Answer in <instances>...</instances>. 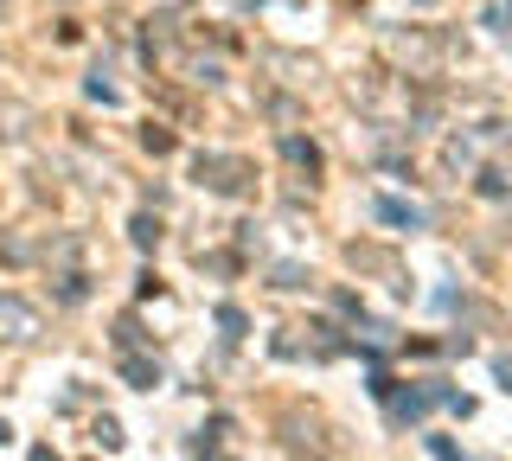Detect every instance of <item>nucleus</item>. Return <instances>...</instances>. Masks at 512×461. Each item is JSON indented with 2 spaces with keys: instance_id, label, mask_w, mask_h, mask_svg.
Returning <instances> with one entry per match:
<instances>
[{
  "instance_id": "1",
  "label": "nucleus",
  "mask_w": 512,
  "mask_h": 461,
  "mask_svg": "<svg viewBox=\"0 0 512 461\" xmlns=\"http://www.w3.org/2000/svg\"><path fill=\"white\" fill-rule=\"evenodd\" d=\"M0 333H7V340H32V333H39V308L20 301V295H0Z\"/></svg>"
},
{
  "instance_id": "2",
  "label": "nucleus",
  "mask_w": 512,
  "mask_h": 461,
  "mask_svg": "<svg viewBox=\"0 0 512 461\" xmlns=\"http://www.w3.org/2000/svg\"><path fill=\"white\" fill-rule=\"evenodd\" d=\"M199 180H212L218 193H237V186H244L237 180V161H199Z\"/></svg>"
},
{
  "instance_id": "3",
  "label": "nucleus",
  "mask_w": 512,
  "mask_h": 461,
  "mask_svg": "<svg viewBox=\"0 0 512 461\" xmlns=\"http://www.w3.org/2000/svg\"><path fill=\"white\" fill-rule=\"evenodd\" d=\"M378 218H384V225H416V212H410V205H397V199H384Z\"/></svg>"
},
{
  "instance_id": "4",
  "label": "nucleus",
  "mask_w": 512,
  "mask_h": 461,
  "mask_svg": "<svg viewBox=\"0 0 512 461\" xmlns=\"http://www.w3.org/2000/svg\"><path fill=\"white\" fill-rule=\"evenodd\" d=\"M135 244H141V250L160 244V225H154V218H135Z\"/></svg>"
},
{
  "instance_id": "5",
  "label": "nucleus",
  "mask_w": 512,
  "mask_h": 461,
  "mask_svg": "<svg viewBox=\"0 0 512 461\" xmlns=\"http://www.w3.org/2000/svg\"><path fill=\"white\" fill-rule=\"evenodd\" d=\"M288 161H301V167H320V154L308 148V141H288Z\"/></svg>"
},
{
  "instance_id": "6",
  "label": "nucleus",
  "mask_w": 512,
  "mask_h": 461,
  "mask_svg": "<svg viewBox=\"0 0 512 461\" xmlns=\"http://www.w3.org/2000/svg\"><path fill=\"white\" fill-rule=\"evenodd\" d=\"M500 378H506V391H512V365H500Z\"/></svg>"
}]
</instances>
